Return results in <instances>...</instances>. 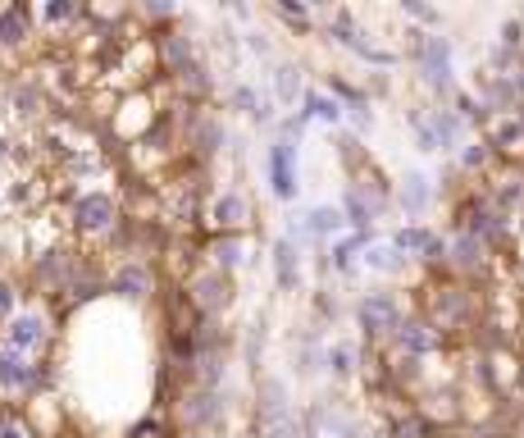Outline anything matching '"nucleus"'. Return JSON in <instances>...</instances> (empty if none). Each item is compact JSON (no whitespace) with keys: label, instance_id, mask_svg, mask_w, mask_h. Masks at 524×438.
I'll use <instances>...</instances> for the list:
<instances>
[{"label":"nucleus","instance_id":"f257e3e1","mask_svg":"<svg viewBox=\"0 0 524 438\" xmlns=\"http://www.w3.org/2000/svg\"><path fill=\"white\" fill-rule=\"evenodd\" d=\"M411 51L420 60V73L429 78L433 91H452V46L447 37H433V33H411Z\"/></svg>","mask_w":524,"mask_h":438},{"label":"nucleus","instance_id":"f03ea898","mask_svg":"<svg viewBox=\"0 0 524 438\" xmlns=\"http://www.w3.org/2000/svg\"><path fill=\"white\" fill-rule=\"evenodd\" d=\"M356 315H360V328L374 334V338H387V334H397V328H402V306H397V297H387V292L360 297Z\"/></svg>","mask_w":524,"mask_h":438},{"label":"nucleus","instance_id":"7ed1b4c3","mask_svg":"<svg viewBox=\"0 0 524 438\" xmlns=\"http://www.w3.org/2000/svg\"><path fill=\"white\" fill-rule=\"evenodd\" d=\"M73 224H78L82 233H105V229L114 224V201L100 196V192L78 196V201H73Z\"/></svg>","mask_w":524,"mask_h":438},{"label":"nucleus","instance_id":"20e7f679","mask_svg":"<svg viewBox=\"0 0 524 438\" xmlns=\"http://www.w3.org/2000/svg\"><path fill=\"white\" fill-rule=\"evenodd\" d=\"M270 183H274V192H279L283 201L297 196V147H292V142H279V147L270 151Z\"/></svg>","mask_w":524,"mask_h":438},{"label":"nucleus","instance_id":"39448f33","mask_svg":"<svg viewBox=\"0 0 524 438\" xmlns=\"http://www.w3.org/2000/svg\"><path fill=\"white\" fill-rule=\"evenodd\" d=\"M42 343H46V319H37V315L10 319V328H5V348L10 352L28 357V352H42Z\"/></svg>","mask_w":524,"mask_h":438},{"label":"nucleus","instance_id":"423d86ee","mask_svg":"<svg viewBox=\"0 0 524 438\" xmlns=\"http://www.w3.org/2000/svg\"><path fill=\"white\" fill-rule=\"evenodd\" d=\"M392 338H397V348H402L406 357H429V352L438 348V328H433L429 319H402V328H397Z\"/></svg>","mask_w":524,"mask_h":438},{"label":"nucleus","instance_id":"0eeeda50","mask_svg":"<svg viewBox=\"0 0 524 438\" xmlns=\"http://www.w3.org/2000/svg\"><path fill=\"white\" fill-rule=\"evenodd\" d=\"M447 261H452V270H461V274H474V270H483V261H488V243H479L474 233H456L452 243H447Z\"/></svg>","mask_w":524,"mask_h":438},{"label":"nucleus","instance_id":"6e6552de","mask_svg":"<svg viewBox=\"0 0 524 438\" xmlns=\"http://www.w3.org/2000/svg\"><path fill=\"white\" fill-rule=\"evenodd\" d=\"M192 292H196L201 310H224V306L233 301V283H228V274H224V270L196 274V279H192Z\"/></svg>","mask_w":524,"mask_h":438},{"label":"nucleus","instance_id":"1a4fd4ad","mask_svg":"<svg viewBox=\"0 0 524 438\" xmlns=\"http://www.w3.org/2000/svg\"><path fill=\"white\" fill-rule=\"evenodd\" d=\"M378 205H383V196H365L360 187H351V192H347V201H342V219H347V224H351L356 233H369Z\"/></svg>","mask_w":524,"mask_h":438},{"label":"nucleus","instance_id":"9d476101","mask_svg":"<svg viewBox=\"0 0 524 438\" xmlns=\"http://www.w3.org/2000/svg\"><path fill=\"white\" fill-rule=\"evenodd\" d=\"M28 384H37V366L28 361V357H19V352H10V348H0V388H28Z\"/></svg>","mask_w":524,"mask_h":438},{"label":"nucleus","instance_id":"9b49d317","mask_svg":"<svg viewBox=\"0 0 524 438\" xmlns=\"http://www.w3.org/2000/svg\"><path fill=\"white\" fill-rule=\"evenodd\" d=\"M492 147L506 151V156H519V151H524V115H519V110L497 115V124H492Z\"/></svg>","mask_w":524,"mask_h":438},{"label":"nucleus","instance_id":"f8f14e48","mask_svg":"<svg viewBox=\"0 0 524 438\" xmlns=\"http://www.w3.org/2000/svg\"><path fill=\"white\" fill-rule=\"evenodd\" d=\"M274 274H279V288H283V292L297 288V279H301V261H297V243H292V238H283V243L274 247Z\"/></svg>","mask_w":524,"mask_h":438},{"label":"nucleus","instance_id":"ddd939ff","mask_svg":"<svg viewBox=\"0 0 524 438\" xmlns=\"http://www.w3.org/2000/svg\"><path fill=\"white\" fill-rule=\"evenodd\" d=\"M433 315H438L433 328H438V324H461V319H465V292H461V288H443V292L433 297Z\"/></svg>","mask_w":524,"mask_h":438},{"label":"nucleus","instance_id":"4468645a","mask_svg":"<svg viewBox=\"0 0 524 438\" xmlns=\"http://www.w3.org/2000/svg\"><path fill=\"white\" fill-rule=\"evenodd\" d=\"M342 224H347V219H342V210H333V205H319V210H310V214H306V224H301V229H306L310 238H333Z\"/></svg>","mask_w":524,"mask_h":438},{"label":"nucleus","instance_id":"2eb2a0df","mask_svg":"<svg viewBox=\"0 0 524 438\" xmlns=\"http://www.w3.org/2000/svg\"><path fill=\"white\" fill-rule=\"evenodd\" d=\"M365 265L369 270H378V274H397L402 265H406V256L392 247V243H374L369 252H365Z\"/></svg>","mask_w":524,"mask_h":438},{"label":"nucleus","instance_id":"dca6fc26","mask_svg":"<svg viewBox=\"0 0 524 438\" xmlns=\"http://www.w3.org/2000/svg\"><path fill=\"white\" fill-rule=\"evenodd\" d=\"M214 219L224 229H242L246 224V201L237 196V192H224L219 201H214Z\"/></svg>","mask_w":524,"mask_h":438},{"label":"nucleus","instance_id":"f3484780","mask_svg":"<svg viewBox=\"0 0 524 438\" xmlns=\"http://www.w3.org/2000/svg\"><path fill=\"white\" fill-rule=\"evenodd\" d=\"M429 178L424 174H406V187H402V205H406V214H420L424 205H429Z\"/></svg>","mask_w":524,"mask_h":438},{"label":"nucleus","instance_id":"a211bd4d","mask_svg":"<svg viewBox=\"0 0 524 438\" xmlns=\"http://www.w3.org/2000/svg\"><path fill=\"white\" fill-rule=\"evenodd\" d=\"M306 115L319 119V124H338L342 119V105L333 96H324V91H306Z\"/></svg>","mask_w":524,"mask_h":438},{"label":"nucleus","instance_id":"6ab92c4d","mask_svg":"<svg viewBox=\"0 0 524 438\" xmlns=\"http://www.w3.org/2000/svg\"><path fill=\"white\" fill-rule=\"evenodd\" d=\"M274 91L283 105H297V91H301V69L297 64H279L274 69Z\"/></svg>","mask_w":524,"mask_h":438},{"label":"nucleus","instance_id":"aec40b11","mask_svg":"<svg viewBox=\"0 0 524 438\" xmlns=\"http://www.w3.org/2000/svg\"><path fill=\"white\" fill-rule=\"evenodd\" d=\"M183 411H187V420L205 424V420H214V415H219V402H214V393L205 388V393H192V397L183 402Z\"/></svg>","mask_w":524,"mask_h":438},{"label":"nucleus","instance_id":"412c9836","mask_svg":"<svg viewBox=\"0 0 524 438\" xmlns=\"http://www.w3.org/2000/svg\"><path fill=\"white\" fill-rule=\"evenodd\" d=\"M24 37H28L24 10H5V14H0V42H5V46H19Z\"/></svg>","mask_w":524,"mask_h":438},{"label":"nucleus","instance_id":"4be33fe9","mask_svg":"<svg viewBox=\"0 0 524 438\" xmlns=\"http://www.w3.org/2000/svg\"><path fill=\"white\" fill-rule=\"evenodd\" d=\"M329 370H333L338 379H347V375L356 370V348H351V343H338V348L329 352Z\"/></svg>","mask_w":524,"mask_h":438},{"label":"nucleus","instance_id":"5701e85b","mask_svg":"<svg viewBox=\"0 0 524 438\" xmlns=\"http://www.w3.org/2000/svg\"><path fill=\"white\" fill-rule=\"evenodd\" d=\"M365 243H369V233H356V238L338 243V247H333V265H338V270H351V261H356V252H360Z\"/></svg>","mask_w":524,"mask_h":438},{"label":"nucleus","instance_id":"b1692460","mask_svg":"<svg viewBox=\"0 0 524 438\" xmlns=\"http://www.w3.org/2000/svg\"><path fill=\"white\" fill-rule=\"evenodd\" d=\"M114 288H123L128 297H142L151 283H147V274H142V270H123V274H114Z\"/></svg>","mask_w":524,"mask_h":438},{"label":"nucleus","instance_id":"393cba45","mask_svg":"<svg viewBox=\"0 0 524 438\" xmlns=\"http://www.w3.org/2000/svg\"><path fill=\"white\" fill-rule=\"evenodd\" d=\"M415 124V142H420V151H443V142H438V129H433V119H411Z\"/></svg>","mask_w":524,"mask_h":438},{"label":"nucleus","instance_id":"a878e982","mask_svg":"<svg viewBox=\"0 0 524 438\" xmlns=\"http://www.w3.org/2000/svg\"><path fill=\"white\" fill-rule=\"evenodd\" d=\"M214 261H219V270H233V265L242 261V243H237V238H224V243L214 247Z\"/></svg>","mask_w":524,"mask_h":438},{"label":"nucleus","instance_id":"bb28decb","mask_svg":"<svg viewBox=\"0 0 524 438\" xmlns=\"http://www.w3.org/2000/svg\"><path fill=\"white\" fill-rule=\"evenodd\" d=\"M519 46H524V19H510V24L501 28V51H510V55H515Z\"/></svg>","mask_w":524,"mask_h":438},{"label":"nucleus","instance_id":"cd10ccee","mask_svg":"<svg viewBox=\"0 0 524 438\" xmlns=\"http://www.w3.org/2000/svg\"><path fill=\"white\" fill-rule=\"evenodd\" d=\"M397 438H429V424L420 420V415H406V420H397V429H392Z\"/></svg>","mask_w":524,"mask_h":438},{"label":"nucleus","instance_id":"c85d7f7f","mask_svg":"<svg viewBox=\"0 0 524 438\" xmlns=\"http://www.w3.org/2000/svg\"><path fill=\"white\" fill-rule=\"evenodd\" d=\"M279 14H283V19H292V24H310V10H306V5H292V0H283Z\"/></svg>","mask_w":524,"mask_h":438},{"label":"nucleus","instance_id":"c756f323","mask_svg":"<svg viewBox=\"0 0 524 438\" xmlns=\"http://www.w3.org/2000/svg\"><path fill=\"white\" fill-rule=\"evenodd\" d=\"M42 14H46L51 24H64V19H73V14H78V5H42Z\"/></svg>","mask_w":524,"mask_h":438},{"label":"nucleus","instance_id":"7c9ffc66","mask_svg":"<svg viewBox=\"0 0 524 438\" xmlns=\"http://www.w3.org/2000/svg\"><path fill=\"white\" fill-rule=\"evenodd\" d=\"M0 438H28V429L14 415H0Z\"/></svg>","mask_w":524,"mask_h":438},{"label":"nucleus","instance_id":"2f4dec72","mask_svg":"<svg viewBox=\"0 0 524 438\" xmlns=\"http://www.w3.org/2000/svg\"><path fill=\"white\" fill-rule=\"evenodd\" d=\"M483 160H488V147H470V151L461 156V165H465V169H479Z\"/></svg>","mask_w":524,"mask_h":438},{"label":"nucleus","instance_id":"473e14b6","mask_svg":"<svg viewBox=\"0 0 524 438\" xmlns=\"http://www.w3.org/2000/svg\"><path fill=\"white\" fill-rule=\"evenodd\" d=\"M406 14H415V19H424V24H433V19H438V10H429V5H415V0L406 5Z\"/></svg>","mask_w":524,"mask_h":438},{"label":"nucleus","instance_id":"72a5a7b5","mask_svg":"<svg viewBox=\"0 0 524 438\" xmlns=\"http://www.w3.org/2000/svg\"><path fill=\"white\" fill-rule=\"evenodd\" d=\"M10 306H14V292H10V283H0V319L10 315Z\"/></svg>","mask_w":524,"mask_h":438},{"label":"nucleus","instance_id":"f704fd0d","mask_svg":"<svg viewBox=\"0 0 524 438\" xmlns=\"http://www.w3.org/2000/svg\"><path fill=\"white\" fill-rule=\"evenodd\" d=\"M187 438H201V433H187Z\"/></svg>","mask_w":524,"mask_h":438}]
</instances>
